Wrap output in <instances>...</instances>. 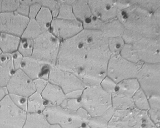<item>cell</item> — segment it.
<instances>
[{"label":"cell","instance_id":"27","mask_svg":"<svg viewBox=\"0 0 160 128\" xmlns=\"http://www.w3.org/2000/svg\"><path fill=\"white\" fill-rule=\"evenodd\" d=\"M133 101L134 107L137 110L148 112L150 109L148 98L141 88L133 96Z\"/></svg>","mask_w":160,"mask_h":128},{"label":"cell","instance_id":"36","mask_svg":"<svg viewBox=\"0 0 160 128\" xmlns=\"http://www.w3.org/2000/svg\"><path fill=\"white\" fill-rule=\"evenodd\" d=\"M142 7L154 13L160 7V1H135Z\"/></svg>","mask_w":160,"mask_h":128},{"label":"cell","instance_id":"44","mask_svg":"<svg viewBox=\"0 0 160 128\" xmlns=\"http://www.w3.org/2000/svg\"><path fill=\"white\" fill-rule=\"evenodd\" d=\"M29 9H30L29 6L21 4L20 3V5L18 8L16 12L22 16L28 17L29 14Z\"/></svg>","mask_w":160,"mask_h":128},{"label":"cell","instance_id":"22","mask_svg":"<svg viewBox=\"0 0 160 128\" xmlns=\"http://www.w3.org/2000/svg\"><path fill=\"white\" fill-rule=\"evenodd\" d=\"M125 27L118 18L104 22L100 32L107 39L113 38L122 37Z\"/></svg>","mask_w":160,"mask_h":128},{"label":"cell","instance_id":"3","mask_svg":"<svg viewBox=\"0 0 160 128\" xmlns=\"http://www.w3.org/2000/svg\"><path fill=\"white\" fill-rule=\"evenodd\" d=\"M82 109L90 118H97L114 110L112 95L100 85L87 86L80 98Z\"/></svg>","mask_w":160,"mask_h":128},{"label":"cell","instance_id":"37","mask_svg":"<svg viewBox=\"0 0 160 128\" xmlns=\"http://www.w3.org/2000/svg\"><path fill=\"white\" fill-rule=\"evenodd\" d=\"M117 84L112 79L106 76L102 81L100 85L105 92L112 95L115 91Z\"/></svg>","mask_w":160,"mask_h":128},{"label":"cell","instance_id":"7","mask_svg":"<svg viewBox=\"0 0 160 128\" xmlns=\"http://www.w3.org/2000/svg\"><path fill=\"white\" fill-rule=\"evenodd\" d=\"M107 128H157L152 123L148 112L137 109L115 110Z\"/></svg>","mask_w":160,"mask_h":128},{"label":"cell","instance_id":"51","mask_svg":"<svg viewBox=\"0 0 160 128\" xmlns=\"http://www.w3.org/2000/svg\"><path fill=\"white\" fill-rule=\"evenodd\" d=\"M0 35H1V32H0ZM2 54V52H1V49H0V54Z\"/></svg>","mask_w":160,"mask_h":128},{"label":"cell","instance_id":"29","mask_svg":"<svg viewBox=\"0 0 160 128\" xmlns=\"http://www.w3.org/2000/svg\"><path fill=\"white\" fill-rule=\"evenodd\" d=\"M60 2L61 5L59 14L56 18L65 20L77 19L73 12L72 5L68 4L65 1L63 0H61Z\"/></svg>","mask_w":160,"mask_h":128},{"label":"cell","instance_id":"5","mask_svg":"<svg viewBox=\"0 0 160 128\" xmlns=\"http://www.w3.org/2000/svg\"><path fill=\"white\" fill-rule=\"evenodd\" d=\"M150 109L160 110V64H143L137 78Z\"/></svg>","mask_w":160,"mask_h":128},{"label":"cell","instance_id":"41","mask_svg":"<svg viewBox=\"0 0 160 128\" xmlns=\"http://www.w3.org/2000/svg\"><path fill=\"white\" fill-rule=\"evenodd\" d=\"M11 55H12V60H13L15 70L21 69L22 64L24 57L18 51L12 54Z\"/></svg>","mask_w":160,"mask_h":128},{"label":"cell","instance_id":"28","mask_svg":"<svg viewBox=\"0 0 160 128\" xmlns=\"http://www.w3.org/2000/svg\"><path fill=\"white\" fill-rule=\"evenodd\" d=\"M115 110H113L97 118H91L88 125L91 128H107L108 123L112 118Z\"/></svg>","mask_w":160,"mask_h":128},{"label":"cell","instance_id":"14","mask_svg":"<svg viewBox=\"0 0 160 128\" xmlns=\"http://www.w3.org/2000/svg\"><path fill=\"white\" fill-rule=\"evenodd\" d=\"M83 30L82 23L77 19L65 20L54 18L49 31L62 41L75 36Z\"/></svg>","mask_w":160,"mask_h":128},{"label":"cell","instance_id":"23","mask_svg":"<svg viewBox=\"0 0 160 128\" xmlns=\"http://www.w3.org/2000/svg\"><path fill=\"white\" fill-rule=\"evenodd\" d=\"M47 105L41 93L35 92L28 98L27 114L43 113Z\"/></svg>","mask_w":160,"mask_h":128},{"label":"cell","instance_id":"11","mask_svg":"<svg viewBox=\"0 0 160 128\" xmlns=\"http://www.w3.org/2000/svg\"><path fill=\"white\" fill-rule=\"evenodd\" d=\"M48 81L60 87L66 95L74 91H83L87 87L76 75L56 66L51 67Z\"/></svg>","mask_w":160,"mask_h":128},{"label":"cell","instance_id":"8","mask_svg":"<svg viewBox=\"0 0 160 128\" xmlns=\"http://www.w3.org/2000/svg\"><path fill=\"white\" fill-rule=\"evenodd\" d=\"M143 63H133L120 55H111L107 67V76L116 84L125 80L137 79Z\"/></svg>","mask_w":160,"mask_h":128},{"label":"cell","instance_id":"43","mask_svg":"<svg viewBox=\"0 0 160 128\" xmlns=\"http://www.w3.org/2000/svg\"><path fill=\"white\" fill-rule=\"evenodd\" d=\"M33 82L35 87L36 92H38L41 94L48 82V81L42 79L34 80Z\"/></svg>","mask_w":160,"mask_h":128},{"label":"cell","instance_id":"16","mask_svg":"<svg viewBox=\"0 0 160 128\" xmlns=\"http://www.w3.org/2000/svg\"><path fill=\"white\" fill-rule=\"evenodd\" d=\"M51 67L49 65L32 56L24 57L21 69L33 80L42 79L48 81Z\"/></svg>","mask_w":160,"mask_h":128},{"label":"cell","instance_id":"39","mask_svg":"<svg viewBox=\"0 0 160 128\" xmlns=\"http://www.w3.org/2000/svg\"><path fill=\"white\" fill-rule=\"evenodd\" d=\"M13 102L19 108L27 112V103L28 98L15 95H9Z\"/></svg>","mask_w":160,"mask_h":128},{"label":"cell","instance_id":"19","mask_svg":"<svg viewBox=\"0 0 160 128\" xmlns=\"http://www.w3.org/2000/svg\"><path fill=\"white\" fill-rule=\"evenodd\" d=\"M140 88V83L137 79H129L118 83L115 91L113 94L124 97L133 98V96Z\"/></svg>","mask_w":160,"mask_h":128},{"label":"cell","instance_id":"32","mask_svg":"<svg viewBox=\"0 0 160 128\" xmlns=\"http://www.w3.org/2000/svg\"><path fill=\"white\" fill-rule=\"evenodd\" d=\"M33 47V40L21 38L18 51L23 57H30L32 54Z\"/></svg>","mask_w":160,"mask_h":128},{"label":"cell","instance_id":"4","mask_svg":"<svg viewBox=\"0 0 160 128\" xmlns=\"http://www.w3.org/2000/svg\"><path fill=\"white\" fill-rule=\"evenodd\" d=\"M43 114L50 123L61 128H79L87 125L91 118L82 108L74 111L61 106L49 104L47 105Z\"/></svg>","mask_w":160,"mask_h":128},{"label":"cell","instance_id":"10","mask_svg":"<svg viewBox=\"0 0 160 128\" xmlns=\"http://www.w3.org/2000/svg\"><path fill=\"white\" fill-rule=\"evenodd\" d=\"M132 45L140 62L160 64V34L144 37Z\"/></svg>","mask_w":160,"mask_h":128},{"label":"cell","instance_id":"48","mask_svg":"<svg viewBox=\"0 0 160 128\" xmlns=\"http://www.w3.org/2000/svg\"><path fill=\"white\" fill-rule=\"evenodd\" d=\"M35 3V1H20V3L21 4L29 6Z\"/></svg>","mask_w":160,"mask_h":128},{"label":"cell","instance_id":"52","mask_svg":"<svg viewBox=\"0 0 160 128\" xmlns=\"http://www.w3.org/2000/svg\"><path fill=\"white\" fill-rule=\"evenodd\" d=\"M158 128H160V127Z\"/></svg>","mask_w":160,"mask_h":128},{"label":"cell","instance_id":"20","mask_svg":"<svg viewBox=\"0 0 160 128\" xmlns=\"http://www.w3.org/2000/svg\"><path fill=\"white\" fill-rule=\"evenodd\" d=\"M22 128H61L52 124L43 113L27 114Z\"/></svg>","mask_w":160,"mask_h":128},{"label":"cell","instance_id":"45","mask_svg":"<svg viewBox=\"0 0 160 128\" xmlns=\"http://www.w3.org/2000/svg\"><path fill=\"white\" fill-rule=\"evenodd\" d=\"M83 91H77L71 92L66 95L67 99H79L82 95Z\"/></svg>","mask_w":160,"mask_h":128},{"label":"cell","instance_id":"6","mask_svg":"<svg viewBox=\"0 0 160 128\" xmlns=\"http://www.w3.org/2000/svg\"><path fill=\"white\" fill-rule=\"evenodd\" d=\"M33 42L32 56L51 67L56 66L62 41L48 31L38 37Z\"/></svg>","mask_w":160,"mask_h":128},{"label":"cell","instance_id":"49","mask_svg":"<svg viewBox=\"0 0 160 128\" xmlns=\"http://www.w3.org/2000/svg\"><path fill=\"white\" fill-rule=\"evenodd\" d=\"M79 128H90L89 126L88 125H85Z\"/></svg>","mask_w":160,"mask_h":128},{"label":"cell","instance_id":"40","mask_svg":"<svg viewBox=\"0 0 160 128\" xmlns=\"http://www.w3.org/2000/svg\"><path fill=\"white\" fill-rule=\"evenodd\" d=\"M148 114L154 125L157 128L160 127V110L150 109Z\"/></svg>","mask_w":160,"mask_h":128},{"label":"cell","instance_id":"35","mask_svg":"<svg viewBox=\"0 0 160 128\" xmlns=\"http://www.w3.org/2000/svg\"><path fill=\"white\" fill-rule=\"evenodd\" d=\"M61 106L65 109L74 111H77L82 108L80 98H66Z\"/></svg>","mask_w":160,"mask_h":128},{"label":"cell","instance_id":"38","mask_svg":"<svg viewBox=\"0 0 160 128\" xmlns=\"http://www.w3.org/2000/svg\"><path fill=\"white\" fill-rule=\"evenodd\" d=\"M20 5V1H2V12H15Z\"/></svg>","mask_w":160,"mask_h":128},{"label":"cell","instance_id":"12","mask_svg":"<svg viewBox=\"0 0 160 128\" xmlns=\"http://www.w3.org/2000/svg\"><path fill=\"white\" fill-rule=\"evenodd\" d=\"M28 17L15 12L0 13V32L21 37L30 21Z\"/></svg>","mask_w":160,"mask_h":128},{"label":"cell","instance_id":"15","mask_svg":"<svg viewBox=\"0 0 160 128\" xmlns=\"http://www.w3.org/2000/svg\"><path fill=\"white\" fill-rule=\"evenodd\" d=\"M92 15L103 22L117 18L119 11L116 1H88Z\"/></svg>","mask_w":160,"mask_h":128},{"label":"cell","instance_id":"24","mask_svg":"<svg viewBox=\"0 0 160 128\" xmlns=\"http://www.w3.org/2000/svg\"><path fill=\"white\" fill-rule=\"evenodd\" d=\"M72 8L75 18L82 23L93 16L88 1H75Z\"/></svg>","mask_w":160,"mask_h":128},{"label":"cell","instance_id":"42","mask_svg":"<svg viewBox=\"0 0 160 128\" xmlns=\"http://www.w3.org/2000/svg\"><path fill=\"white\" fill-rule=\"evenodd\" d=\"M42 6L38 3V1H35V3L31 5L29 9V14L28 18L30 19H35L36 17L39 13Z\"/></svg>","mask_w":160,"mask_h":128},{"label":"cell","instance_id":"17","mask_svg":"<svg viewBox=\"0 0 160 128\" xmlns=\"http://www.w3.org/2000/svg\"><path fill=\"white\" fill-rule=\"evenodd\" d=\"M41 95L48 104L61 106L66 99V94L59 86L48 82Z\"/></svg>","mask_w":160,"mask_h":128},{"label":"cell","instance_id":"25","mask_svg":"<svg viewBox=\"0 0 160 128\" xmlns=\"http://www.w3.org/2000/svg\"><path fill=\"white\" fill-rule=\"evenodd\" d=\"M53 18L50 10L48 8L42 6L39 13L36 17L35 20L45 32L49 31Z\"/></svg>","mask_w":160,"mask_h":128},{"label":"cell","instance_id":"2","mask_svg":"<svg viewBox=\"0 0 160 128\" xmlns=\"http://www.w3.org/2000/svg\"><path fill=\"white\" fill-rule=\"evenodd\" d=\"M131 5L120 10L117 18L125 29L137 33L142 37L159 35L160 32L152 12L138 5L135 1H131Z\"/></svg>","mask_w":160,"mask_h":128},{"label":"cell","instance_id":"33","mask_svg":"<svg viewBox=\"0 0 160 128\" xmlns=\"http://www.w3.org/2000/svg\"><path fill=\"white\" fill-rule=\"evenodd\" d=\"M103 23L104 22L93 15L89 19L82 23V25L84 30L100 31Z\"/></svg>","mask_w":160,"mask_h":128},{"label":"cell","instance_id":"50","mask_svg":"<svg viewBox=\"0 0 160 128\" xmlns=\"http://www.w3.org/2000/svg\"><path fill=\"white\" fill-rule=\"evenodd\" d=\"M2 1H0V13H2Z\"/></svg>","mask_w":160,"mask_h":128},{"label":"cell","instance_id":"1","mask_svg":"<svg viewBox=\"0 0 160 128\" xmlns=\"http://www.w3.org/2000/svg\"><path fill=\"white\" fill-rule=\"evenodd\" d=\"M111 55L108 39L100 31L83 29L62 41L56 66L75 74L87 86L100 85Z\"/></svg>","mask_w":160,"mask_h":128},{"label":"cell","instance_id":"34","mask_svg":"<svg viewBox=\"0 0 160 128\" xmlns=\"http://www.w3.org/2000/svg\"><path fill=\"white\" fill-rule=\"evenodd\" d=\"M42 6L48 8L51 11L53 18H56L59 14L60 9V1H38Z\"/></svg>","mask_w":160,"mask_h":128},{"label":"cell","instance_id":"21","mask_svg":"<svg viewBox=\"0 0 160 128\" xmlns=\"http://www.w3.org/2000/svg\"><path fill=\"white\" fill-rule=\"evenodd\" d=\"M21 38L17 36L1 33L0 49L2 53L12 54L18 51Z\"/></svg>","mask_w":160,"mask_h":128},{"label":"cell","instance_id":"47","mask_svg":"<svg viewBox=\"0 0 160 128\" xmlns=\"http://www.w3.org/2000/svg\"><path fill=\"white\" fill-rule=\"evenodd\" d=\"M7 95H8V93L6 87H2L0 86V102Z\"/></svg>","mask_w":160,"mask_h":128},{"label":"cell","instance_id":"31","mask_svg":"<svg viewBox=\"0 0 160 128\" xmlns=\"http://www.w3.org/2000/svg\"><path fill=\"white\" fill-rule=\"evenodd\" d=\"M125 43L122 37L108 38V45L112 55L120 54Z\"/></svg>","mask_w":160,"mask_h":128},{"label":"cell","instance_id":"46","mask_svg":"<svg viewBox=\"0 0 160 128\" xmlns=\"http://www.w3.org/2000/svg\"><path fill=\"white\" fill-rule=\"evenodd\" d=\"M153 15H154V18H155L159 30L160 34V7L153 13Z\"/></svg>","mask_w":160,"mask_h":128},{"label":"cell","instance_id":"18","mask_svg":"<svg viewBox=\"0 0 160 128\" xmlns=\"http://www.w3.org/2000/svg\"><path fill=\"white\" fill-rule=\"evenodd\" d=\"M11 54H0V86L6 87L15 72Z\"/></svg>","mask_w":160,"mask_h":128},{"label":"cell","instance_id":"9","mask_svg":"<svg viewBox=\"0 0 160 128\" xmlns=\"http://www.w3.org/2000/svg\"><path fill=\"white\" fill-rule=\"evenodd\" d=\"M27 115L8 94L0 102V128H22Z\"/></svg>","mask_w":160,"mask_h":128},{"label":"cell","instance_id":"13","mask_svg":"<svg viewBox=\"0 0 160 128\" xmlns=\"http://www.w3.org/2000/svg\"><path fill=\"white\" fill-rule=\"evenodd\" d=\"M6 88L8 95L26 98L36 92L33 80L21 69L15 71Z\"/></svg>","mask_w":160,"mask_h":128},{"label":"cell","instance_id":"30","mask_svg":"<svg viewBox=\"0 0 160 128\" xmlns=\"http://www.w3.org/2000/svg\"><path fill=\"white\" fill-rule=\"evenodd\" d=\"M122 57L133 63L141 62L132 44H125L120 54Z\"/></svg>","mask_w":160,"mask_h":128},{"label":"cell","instance_id":"26","mask_svg":"<svg viewBox=\"0 0 160 128\" xmlns=\"http://www.w3.org/2000/svg\"><path fill=\"white\" fill-rule=\"evenodd\" d=\"M43 33L44 31L39 23L35 19H30L21 38L34 40Z\"/></svg>","mask_w":160,"mask_h":128}]
</instances>
